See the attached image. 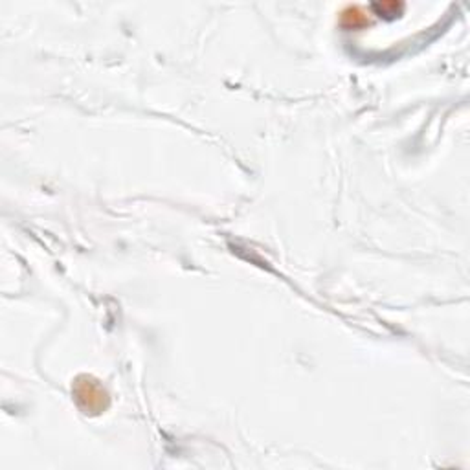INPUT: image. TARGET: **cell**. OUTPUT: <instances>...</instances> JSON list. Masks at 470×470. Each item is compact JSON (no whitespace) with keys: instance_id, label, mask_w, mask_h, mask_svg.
<instances>
[{"instance_id":"obj_1","label":"cell","mask_w":470,"mask_h":470,"mask_svg":"<svg viewBox=\"0 0 470 470\" xmlns=\"http://www.w3.org/2000/svg\"><path fill=\"white\" fill-rule=\"evenodd\" d=\"M344 22L345 24H351L353 28H356L358 24H364V22H366V17L358 11V7H349V9L344 13Z\"/></svg>"}]
</instances>
